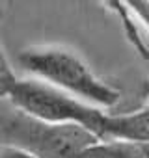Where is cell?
Masks as SVG:
<instances>
[{
    "instance_id": "1",
    "label": "cell",
    "mask_w": 149,
    "mask_h": 158,
    "mask_svg": "<svg viewBox=\"0 0 149 158\" xmlns=\"http://www.w3.org/2000/svg\"><path fill=\"white\" fill-rule=\"evenodd\" d=\"M19 65L37 78L95 108H114L121 91L99 78L90 65L63 47H32L19 54Z\"/></svg>"
},
{
    "instance_id": "2",
    "label": "cell",
    "mask_w": 149,
    "mask_h": 158,
    "mask_svg": "<svg viewBox=\"0 0 149 158\" xmlns=\"http://www.w3.org/2000/svg\"><path fill=\"white\" fill-rule=\"evenodd\" d=\"M0 132L2 145L24 149L36 158H79L101 139L80 125L47 123L13 108L10 102L2 112Z\"/></svg>"
},
{
    "instance_id": "3",
    "label": "cell",
    "mask_w": 149,
    "mask_h": 158,
    "mask_svg": "<svg viewBox=\"0 0 149 158\" xmlns=\"http://www.w3.org/2000/svg\"><path fill=\"white\" fill-rule=\"evenodd\" d=\"M4 101L36 119L58 125H80L101 138L106 112L37 78H19V82Z\"/></svg>"
},
{
    "instance_id": "4",
    "label": "cell",
    "mask_w": 149,
    "mask_h": 158,
    "mask_svg": "<svg viewBox=\"0 0 149 158\" xmlns=\"http://www.w3.org/2000/svg\"><path fill=\"white\" fill-rule=\"evenodd\" d=\"M101 139H117L134 145L149 143V104L134 112L104 115Z\"/></svg>"
},
{
    "instance_id": "5",
    "label": "cell",
    "mask_w": 149,
    "mask_h": 158,
    "mask_svg": "<svg viewBox=\"0 0 149 158\" xmlns=\"http://www.w3.org/2000/svg\"><path fill=\"white\" fill-rule=\"evenodd\" d=\"M108 10H112L117 17H119V23L123 26V32L129 39V43L134 47V50L143 58V60H149V47L140 32V23L136 19V15L132 13L129 2H106L104 4Z\"/></svg>"
},
{
    "instance_id": "6",
    "label": "cell",
    "mask_w": 149,
    "mask_h": 158,
    "mask_svg": "<svg viewBox=\"0 0 149 158\" xmlns=\"http://www.w3.org/2000/svg\"><path fill=\"white\" fill-rule=\"evenodd\" d=\"M79 158H143V154L140 145L117 139H99Z\"/></svg>"
},
{
    "instance_id": "7",
    "label": "cell",
    "mask_w": 149,
    "mask_h": 158,
    "mask_svg": "<svg viewBox=\"0 0 149 158\" xmlns=\"http://www.w3.org/2000/svg\"><path fill=\"white\" fill-rule=\"evenodd\" d=\"M17 82L19 78L15 76V71L11 69L6 52L2 50V58H0V95H2V99H8L10 91L15 88Z\"/></svg>"
},
{
    "instance_id": "8",
    "label": "cell",
    "mask_w": 149,
    "mask_h": 158,
    "mask_svg": "<svg viewBox=\"0 0 149 158\" xmlns=\"http://www.w3.org/2000/svg\"><path fill=\"white\" fill-rule=\"evenodd\" d=\"M129 6L136 15L138 23L145 26V30L149 32V0H132V2H129Z\"/></svg>"
},
{
    "instance_id": "9",
    "label": "cell",
    "mask_w": 149,
    "mask_h": 158,
    "mask_svg": "<svg viewBox=\"0 0 149 158\" xmlns=\"http://www.w3.org/2000/svg\"><path fill=\"white\" fill-rule=\"evenodd\" d=\"M0 158H36V156L30 154L24 149H19V147L2 145V149H0Z\"/></svg>"
},
{
    "instance_id": "10",
    "label": "cell",
    "mask_w": 149,
    "mask_h": 158,
    "mask_svg": "<svg viewBox=\"0 0 149 158\" xmlns=\"http://www.w3.org/2000/svg\"><path fill=\"white\" fill-rule=\"evenodd\" d=\"M140 149H142L143 158H149V143H147V145H140Z\"/></svg>"
},
{
    "instance_id": "11",
    "label": "cell",
    "mask_w": 149,
    "mask_h": 158,
    "mask_svg": "<svg viewBox=\"0 0 149 158\" xmlns=\"http://www.w3.org/2000/svg\"><path fill=\"white\" fill-rule=\"evenodd\" d=\"M145 93H147V104H149V82L145 84Z\"/></svg>"
}]
</instances>
